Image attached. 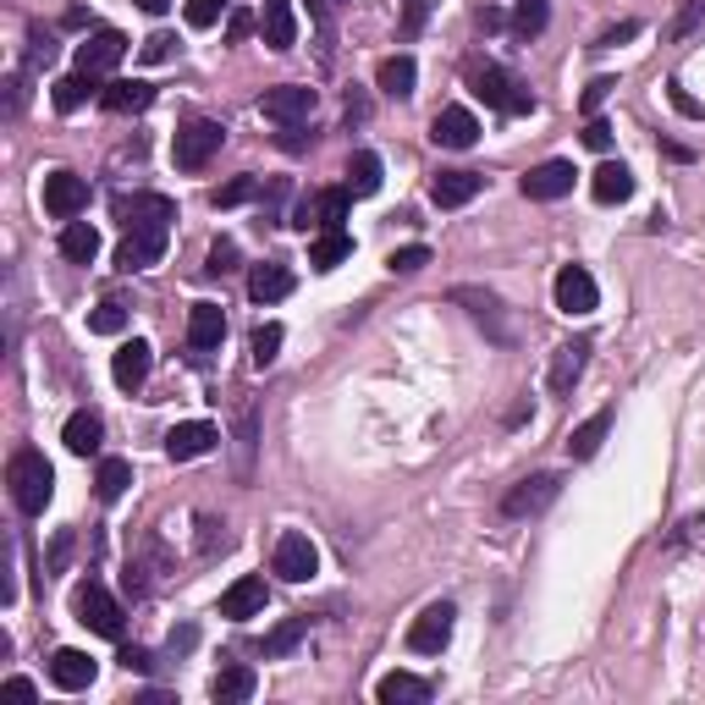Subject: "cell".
Listing matches in <instances>:
<instances>
[{
  "label": "cell",
  "instance_id": "2",
  "mask_svg": "<svg viewBox=\"0 0 705 705\" xmlns=\"http://www.w3.org/2000/svg\"><path fill=\"white\" fill-rule=\"evenodd\" d=\"M72 612H78V623L83 628H94L100 639H122V601L100 584V579H83L78 590H72Z\"/></svg>",
  "mask_w": 705,
  "mask_h": 705
},
{
  "label": "cell",
  "instance_id": "38",
  "mask_svg": "<svg viewBox=\"0 0 705 705\" xmlns=\"http://www.w3.org/2000/svg\"><path fill=\"white\" fill-rule=\"evenodd\" d=\"M127 485H133V463H127V458H100V469H94V491H100V502H122V496H127Z\"/></svg>",
  "mask_w": 705,
  "mask_h": 705
},
{
  "label": "cell",
  "instance_id": "46",
  "mask_svg": "<svg viewBox=\"0 0 705 705\" xmlns=\"http://www.w3.org/2000/svg\"><path fill=\"white\" fill-rule=\"evenodd\" d=\"M700 23H705V0H683V7H678V18H672V29H667V34H672V40H689V34H694Z\"/></svg>",
  "mask_w": 705,
  "mask_h": 705
},
{
  "label": "cell",
  "instance_id": "5",
  "mask_svg": "<svg viewBox=\"0 0 705 705\" xmlns=\"http://www.w3.org/2000/svg\"><path fill=\"white\" fill-rule=\"evenodd\" d=\"M314 105H320V94H314L309 83H281V89H265V94H259V116H265V122H276V127H298V122H309V116H314Z\"/></svg>",
  "mask_w": 705,
  "mask_h": 705
},
{
  "label": "cell",
  "instance_id": "52",
  "mask_svg": "<svg viewBox=\"0 0 705 705\" xmlns=\"http://www.w3.org/2000/svg\"><path fill=\"white\" fill-rule=\"evenodd\" d=\"M430 7H436V0H409V18H403V34H419V29H425V18H430Z\"/></svg>",
  "mask_w": 705,
  "mask_h": 705
},
{
  "label": "cell",
  "instance_id": "9",
  "mask_svg": "<svg viewBox=\"0 0 705 705\" xmlns=\"http://www.w3.org/2000/svg\"><path fill=\"white\" fill-rule=\"evenodd\" d=\"M452 303H463V309L485 325V336H491L496 347H513V325H507V309H502L496 292H485V287H452Z\"/></svg>",
  "mask_w": 705,
  "mask_h": 705
},
{
  "label": "cell",
  "instance_id": "21",
  "mask_svg": "<svg viewBox=\"0 0 705 705\" xmlns=\"http://www.w3.org/2000/svg\"><path fill=\"white\" fill-rule=\"evenodd\" d=\"M584 365H590V342H584V336H579V342H562V347H557V359H551V376H546V381H551V392H557V398H568V392L579 387Z\"/></svg>",
  "mask_w": 705,
  "mask_h": 705
},
{
  "label": "cell",
  "instance_id": "45",
  "mask_svg": "<svg viewBox=\"0 0 705 705\" xmlns=\"http://www.w3.org/2000/svg\"><path fill=\"white\" fill-rule=\"evenodd\" d=\"M89 331H94V336H122V331H127V309H122V303H100V309L89 314Z\"/></svg>",
  "mask_w": 705,
  "mask_h": 705
},
{
  "label": "cell",
  "instance_id": "60",
  "mask_svg": "<svg viewBox=\"0 0 705 705\" xmlns=\"http://www.w3.org/2000/svg\"><path fill=\"white\" fill-rule=\"evenodd\" d=\"M122 661H127V667H138V672H149V667H155V661H149V650H122Z\"/></svg>",
  "mask_w": 705,
  "mask_h": 705
},
{
  "label": "cell",
  "instance_id": "22",
  "mask_svg": "<svg viewBox=\"0 0 705 705\" xmlns=\"http://www.w3.org/2000/svg\"><path fill=\"white\" fill-rule=\"evenodd\" d=\"M100 105H105L111 116H133V111H149V105H155V89H149L144 78H116V83L100 89Z\"/></svg>",
  "mask_w": 705,
  "mask_h": 705
},
{
  "label": "cell",
  "instance_id": "47",
  "mask_svg": "<svg viewBox=\"0 0 705 705\" xmlns=\"http://www.w3.org/2000/svg\"><path fill=\"white\" fill-rule=\"evenodd\" d=\"M232 0H188V29H215Z\"/></svg>",
  "mask_w": 705,
  "mask_h": 705
},
{
  "label": "cell",
  "instance_id": "20",
  "mask_svg": "<svg viewBox=\"0 0 705 705\" xmlns=\"http://www.w3.org/2000/svg\"><path fill=\"white\" fill-rule=\"evenodd\" d=\"M94 672H100V661H94L89 650H72V645H67V650H56V656H51V683H56V689H67V694L89 689V683H94Z\"/></svg>",
  "mask_w": 705,
  "mask_h": 705
},
{
  "label": "cell",
  "instance_id": "34",
  "mask_svg": "<svg viewBox=\"0 0 705 705\" xmlns=\"http://www.w3.org/2000/svg\"><path fill=\"white\" fill-rule=\"evenodd\" d=\"M94 254H100V232H94L89 221H67V226H61V259L94 265Z\"/></svg>",
  "mask_w": 705,
  "mask_h": 705
},
{
  "label": "cell",
  "instance_id": "59",
  "mask_svg": "<svg viewBox=\"0 0 705 705\" xmlns=\"http://www.w3.org/2000/svg\"><path fill=\"white\" fill-rule=\"evenodd\" d=\"M672 105H678V111H683V116H705V111H700V105H694V100H689V94H683V89H678V83H672Z\"/></svg>",
  "mask_w": 705,
  "mask_h": 705
},
{
  "label": "cell",
  "instance_id": "17",
  "mask_svg": "<svg viewBox=\"0 0 705 705\" xmlns=\"http://www.w3.org/2000/svg\"><path fill=\"white\" fill-rule=\"evenodd\" d=\"M149 365H155V347L133 336V342H122V347H116L111 376H116V387H122V392H138V387L149 381Z\"/></svg>",
  "mask_w": 705,
  "mask_h": 705
},
{
  "label": "cell",
  "instance_id": "37",
  "mask_svg": "<svg viewBox=\"0 0 705 705\" xmlns=\"http://www.w3.org/2000/svg\"><path fill=\"white\" fill-rule=\"evenodd\" d=\"M347 193H352V199H370V193H381V155L359 149V155L347 160Z\"/></svg>",
  "mask_w": 705,
  "mask_h": 705
},
{
  "label": "cell",
  "instance_id": "1",
  "mask_svg": "<svg viewBox=\"0 0 705 705\" xmlns=\"http://www.w3.org/2000/svg\"><path fill=\"white\" fill-rule=\"evenodd\" d=\"M7 485H12V502L29 518H40L51 507V496H56V469H51V458L40 447H18L12 463H7Z\"/></svg>",
  "mask_w": 705,
  "mask_h": 705
},
{
  "label": "cell",
  "instance_id": "19",
  "mask_svg": "<svg viewBox=\"0 0 705 705\" xmlns=\"http://www.w3.org/2000/svg\"><path fill=\"white\" fill-rule=\"evenodd\" d=\"M160 573H166V551H160V540H144V546L127 557L122 584H127V595H149V590L160 584Z\"/></svg>",
  "mask_w": 705,
  "mask_h": 705
},
{
  "label": "cell",
  "instance_id": "3",
  "mask_svg": "<svg viewBox=\"0 0 705 705\" xmlns=\"http://www.w3.org/2000/svg\"><path fill=\"white\" fill-rule=\"evenodd\" d=\"M226 144V127L221 122H210V116H193V122H182L177 127V144H171V160H177V171H204L210 160H215V149Z\"/></svg>",
  "mask_w": 705,
  "mask_h": 705
},
{
  "label": "cell",
  "instance_id": "18",
  "mask_svg": "<svg viewBox=\"0 0 705 705\" xmlns=\"http://www.w3.org/2000/svg\"><path fill=\"white\" fill-rule=\"evenodd\" d=\"M573 166L568 160H546V166H535L529 177H524V199H535V204H551V199H562V193H573Z\"/></svg>",
  "mask_w": 705,
  "mask_h": 705
},
{
  "label": "cell",
  "instance_id": "11",
  "mask_svg": "<svg viewBox=\"0 0 705 705\" xmlns=\"http://www.w3.org/2000/svg\"><path fill=\"white\" fill-rule=\"evenodd\" d=\"M551 298H557V309H562V314H595L601 287H595V276H590L584 265H562V270H557V281H551Z\"/></svg>",
  "mask_w": 705,
  "mask_h": 705
},
{
  "label": "cell",
  "instance_id": "4",
  "mask_svg": "<svg viewBox=\"0 0 705 705\" xmlns=\"http://www.w3.org/2000/svg\"><path fill=\"white\" fill-rule=\"evenodd\" d=\"M474 94H480L491 111H502V116H524V111L535 105V100H529V89H524L507 67H491V61H485V67H474Z\"/></svg>",
  "mask_w": 705,
  "mask_h": 705
},
{
  "label": "cell",
  "instance_id": "7",
  "mask_svg": "<svg viewBox=\"0 0 705 705\" xmlns=\"http://www.w3.org/2000/svg\"><path fill=\"white\" fill-rule=\"evenodd\" d=\"M116 215H122V226H127V232H160V237H171L177 204H171L166 193H133V199H122V204H116Z\"/></svg>",
  "mask_w": 705,
  "mask_h": 705
},
{
  "label": "cell",
  "instance_id": "29",
  "mask_svg": "<svg viewBox=\"0 0 705 705\" xmlns=\"http://www.w3.org/2000/svg\"><path fill=\"white\" fill-rule=\"evenodd\" d=\"M414 83H419L414 56H387V61L376 67V89H381L387 100H409V94H414Z\"/></svg>",
  "mask_w": 705,
  "mask_h": 705
},
{
  "label": "cell",
  "instance_id": "16",
  "mask_svg": "<svg viewBox=\"0 0 705 705\" xmlns=\"http://www.w3.org/2000/svg\"><path fill=\"white\" fill-rule=\"evenodd\" d=\"M215 441H221V430L210 419H188V425H177L166 436V452H171V463H193V458L215 452Z\"/></svg>",
  "mask_w": 705,
  "mask_h": 705
},
{
  "label": "cell",
  "instance_id": "58",
  "mask_svg": "<svg viewBox=\"0 0 705 705\" xmlns=\"http://www.w3.org/2000/svg\"><path fill=\"white\" fill-rule=\"evenodd\" d=\"M248 23H254L248 12H232V23H226V40H243V34H248Z\"/></svg>",
  "mask_w": 705,
  "mask_h": 705
},
{
  "label": "cell",
  "instance_id": "62",
  "mask_svg": "<svg viewBox=\"0 0 705 705\" xmlns=\"http://www.w3.org/2000/svg\"><path fill=\"white\" fill-rule=\"evenodd\" d=\"M309 7H314V18H320V23H325V18H331V12H336V7H342V0H309Z\"/></svg>",
  "mask_w": 705,
  "mask_h": 705
},
{
  "label": "cell",
  "instance_id": "51",
  "mask_svg": "<svg viewBox=\"0 0 705 705\" xmlns=\"http://www.w3.org/2000/svg\"><path fill=\"white\" fill-rule=\"evenodd\" d=\"M612 89H617V83H612V78H595V83H590V89H584V100H579V105H584V116H595V111H601V100H606V94H612Z\"/></svg>",
  "mask_w": 705,
  "mask_h": 705
},
{
  "label": "cell",
  "instance_id": "61",
  "mask_svg": "<svg viewBox=\"0 0 705 705\" xmlns=\"http://www.w3.org/2000/svg\"><path fill=\"white\" fill-rule=\"evenodd\" d=\"M7 689H12V694H23V700H34V694H40L29 678H7Z\"/></svg>",
  "mask_w": 705,
  "mask_h": 705
},
{
  "label": "cell",
  "instance_id": "48",
  "mask_svg": "<svg viewBox=\"0 0 705 705\" xmlns=\"http://www.w3.org/2000/svg\"><path fill=\"white\" fill-rule=\"evenodd\" d=\"M23 100H29V67H18V72L7 78V122L23 116Z\"/></svg>",
  "mask_w": 705,
  "mask_h": 705
},
{
  "label": "cell",
  "instance_id": "50",
  "mask_svg": "<svg viewBox=\"0 0 705 705\" xmlns=\"http://www.w3.org/2000/svg\"><path fill=\"white\" fill-rule=\"evenodd\" d=\"M204 270H210V276H232V270H237V243L221 237V243L210 248V265H204Z\"/></svg>",
  "mask_w": 705,
  "mask_h": 705
},
{
  "label": "cell",
  "instance_id": "39",
  "mask_svg": "<svg viewBox=\"0 0 705 705\" xmlns=\"http://www.w3.org/2000/svg\"><path fill=\"white\" fill-rule=\"evenodd\" d=\"M347 254H352V237H347V232H320V237L309 243V265H314V270H336Z\"/></svg>",
  "mask_w": 705,
  "mask_h": 705
},
{
  "label": "cell",
  "instance_id": "31",
  "mask_svg": "<svg viewBox=\"0 0 705 705\" xmlns=\"http://www.w3.org/2000/svg\"><path fill=\"white\" fill-rule=\"evenodd\" d=\"M376 700H381V705H425V700H430V683L414 678V672H387V678L376 683Z\"/></svg>",
  "mask_w": 705,
  "mask_h": 705
},
{
  "label": "cell",
  "instance_id": "30",
  "mask_svg": "<svg viewBox=\"0 0 705 705\" xmlns=\"http://www.w3.org/2000/svg\"><path fill=\"white\" fill-rule=\"evenodd\" d=\"M248 292H254V303H281V298L292 292V270H287L281 259H265V265H254Z\"/></svg>",
  "mask_w": 705,
  "mask_h": 705
},
{
  "label": "cell",
  "instance_id": "25",
  "mask_svg": "<svg viewBox=\"0 0 705 705\" xmlns=\"http://www.w3.org/2000/svg\"><path fill=\"white\" fill-rule=\"evenodd\" d=\"M61 441H67V452L94 458V452H100V441H105V419H100L94 409H78V414L61 425Z\"/></svg>",
  "mask_w": 705,
  "mask_h": 705
},
{
  "label": "cell",
  "instance_id": "41",
  "mask_svg": "<svg viewBox=\"0 0 705 705\" xmlns=\"http://www.w3.org/2000/svg\"><path fill=\"white\" fill-rule=\"evenodd\" d=\"M546 23H551V7H546V0H518V12L507 18V29H513L518 40H535Z\"/></svg>",
  "mask_w": 705,
  "mask_h": 705
},
{
  "label": "cell",
  "instance_id": "43",
  "mask_svg": "<svg viewBox=\"0 0 705 705\" xmlns=\"http://www.w3.org/2000/svg\"><path fill=\"white\" fill-rule=\"evenodd\" d=\"M281 336H287V331H281L276 320L254 331V342H248V359H254L259 370H265V365H276V352H281Z\"/></svg>",
  "mask_w": 705,
  "mask_h": 705
},
{
  "label": "cell",
  "instance_id": "56",
  "mask_svg": "<svg viewBox=\"0 0 705 705\" xmlns=\"http://www.w3.org/2000/svg\"><path fill=\"white\" fill-rule=\"evenodd\" d=\"M474 23H480L485 34H502V29H507V18H502L496 7H480V18H474Z\"/></svg>",
  "mask_w": 705,
  "mask_h": 705
},
{
  "label": "cell",
  "instance_id": "53",
  "mask_svg": "<svg viewBox=\"0 0 705 705\" xmlns=\"http://www.w3.org/2000/svg\"><path fill=\"white\" fill-rule=\"evenodd\" d=\"M639 34V23H617V29H606L601 40H595V51H612V45H623V40H634Z\"/></svg>",
  "mask_w": 705,
  "mask_h": 705
},
{
  "label": "cell",
  "instance_id": "42",
  "mask_svg": "<svg viewBox=\"0 0 705 705\" xmlns=\"http://www.w3.org/2000/svg\"><path fill=\"white\" fill-rule=\"evenodd\" d=\"M303 634H309V617H287L281 628L265 634V656H292L303 645Z\"/></svg>",
  "mask_w": 705,
  "mask_h": 705
},
{
  "label": "cell",
  "instance_id": "44",
  "mask_svg": "<svg viewBox=\"0 0 705 705\" xmlns=\"http://www.w3.org/2000/svg\"><path fill=\"white\" fill-rule=\"evenodd\" d=\"M248 199H259V177H232L226 188H215V210H237Z\"/></svg>",
  "mask_w": 705,
  "mask_h": 705
},
{
  "label": "cell",
  "instance_id": "33",
  "mask_svg": "<svg viewBox=\"0 0 705 705\" xmlns=\"http://www.w3.org/2000/svg\"><path fill=\"white\" fill-rule=\"evenodd\" d=\"M590 193H595V204H623V199H634V171L617 166V160H606V166L595 171Z\"/></svg>",
  "mask_w": 705,
  "mask_h": 705
},
{
  "label": "cell",
  "instance_id": "6",
  "mask_svg": "<svg viewBox=\"0 0 705 705\" xmlns=\"http://www.w3.org/2000/svg\"><path fill=\"white\" fill-rule=\"evenodd\" d=\"M452 623H458V606H452V601L425 606V612L414 617V628H409V650H414V656H441V650L452 645Z\"/></svg>",
  "mask_w": 705,
  "mask_h": 705
},
{
  "label": "cell",
  "instance_id": "49",
  "mask_svg": "<svg viewBox=\"0 0 705 705\" xmlns=\"http://www.w3.org/2000/svg\"><path fill=\"white\" fill-rule=\"evenodd\" d=\"M425 265H430V248H425V243H409V248L392 254V270H398V276H414V270H425Z\"/></svg>",
  "mask_w": 705,
  "mask_h": 705
},
{
  "label": "cell",
  "instance_id": "13",
  "mask_svg": "<svg viewBox=\"0 0 705 705\" xmlns=\"http://www.w3.org/2000/svg\"><path fill=\"white\" fill-rule=\"evenodd\" d=\"M127 56V40L116 34V29H100V34H89L83 45H78V72H94V78H105L116 61Z\"/></svg>",
  "mask_w": 705,
  "mask_h": 705
},
{
  "label": "cell",
  "instance_id": "15",
  "mask_svg": "<svg viewBox=\"0 0 705 705\" xmlns=\"http://www.w3.org/2000/svg\"><path fill=\"white\" fill-rule=\"evenodd\" d=\"M347 204H352V193H347V188H325L314 204H298L292 226H303V232H309V221H314L320 232H342V221H347Z\"/></svg>",
  "mask_w": 705,
  "mask_h": 705
},
{
  "label": "cell",
  "instance_id": "28",
  "mask_svg": "<svg viewBox=\"0 0 705 705\" xmlns=\"http://www.w3.org/2000/svg\"><path fill=\"white\" fill-rule=\"evenodd\" d=\"M254 689H259V678L243 661H232V667H221L210 678V700H221V705H243V700H254Z\"/></svg>",
  "mask_w": 705,
  "mask_h": 705
},
{
  "label": "cell",
  "instance_id": "12",
  "mask_svg": "<svg viewBox=\"0 0 705 705\" xmlns=\"http://www.w3.org/2000/svg\"><path fill=\"white\" fill-rule=\"evenodd\" d=\"M45 210H51L56 221H78V215L89 210V182H83L78 171H51V177H45Z\"/></svg>",
  "mask_w": 705,
  "mask_h": 705
},
{
  "label": "cell",
  "instance_id": "35",
  "mask_svg": "<svg viewBox=\"0 0 705 705\" xmlns=\"http://www.w3.org/2000/svg\"><path fill=\"white\" fill-rule=\"evenodd\" d=\"M606 430H612V409L590 414V419L568 436V458H579V463H584V458H595V452H601V441H606Z\"/></svg>",
  "mask_w": 705,
  "mask_h": 705
},
{
  "label": "cell",
  "instance_id": "54",
  "mask_svg": "<svg viewBox=\"0 0 705 705\" xmlns=\"http://www.w3.org/2000/svg\"><path fill=\"white\" fill-rule=\"evenodd\" d=\"M584 144H590V149H612V127H606L601 116H590V127H584Z\"/></svg>",
  "mask_w": 705,
  "mask_h": 705
},
{
  "label": "cell",
  "instance_id": "55",
  "mask_svg": "<svg viewBox=\"0 0 705 705\" xmlns=\"http://www.w3.org/2000/svg\"><path fill=\"white\" fill-rule=\"evenodd\" d=\"M67 557H72V535L61 529V535H56V546H51V573H61V568H67Z\"/></svg>",
  "mask_w": 705,
  "mask_h": 705
},
{
  "label": "cell",
  "instance_id": "27",
  "mask_svg": "<svg viewBox=\"0 0 705 705\" xmlns=\"http://www.w3.org/2000/svg\"><path fill=\"white\" fill-rule=\"evenodd\" d=\"M160 254H166V237L160 232H127L122 248H116V270H127V276L133 270H149Z\"/></svg>",
  "mask_w": 705,
  "mask_h": 705
},
{
  "label": "cell",
  "instance_id": "14",
  "mask_svg": "<svg viewBox=\"0 0 705 705\" xmlns=\"http://www.w3.org/2000/svg\"><path fill=\"white\" fill-rule=\"evenodd\" d=\"M430 138H436L441 149H474V138H480V122H474V111H469V105H447V111H436V122H430Z\"/></svg>",
  "mask_w": 705,
  "mask_h": 705
},
{
  "label": "cell",
  "instance_id": "36",
  "mask_svg": "<svg viewBox=\"0 0 705 705\" xmlns=\"http://www.w3.org/2000/svg\"><path fill=\"white\" fill-rule=\"evenodd\" d=\"M254 452H259V409H237V480H254Z\"/></svg>",
  "mask_w": 705,
  "mask_h": 705
},
{
  "label": "cell",
  "instance_id": "40",
  "mask_svg": "<svg viewBox=\"0 0 705 705\" xmlns=\"http://www.w3.org/2000/svg\"><path fill=\"white\" fill-rule=\"evenodd\" d=\"M94 83H100L94 72H72V78H61V83H56V94H51V100H56V111H78L89 94H100Z\"/></svg>",
  "mask_w": 705,
  "mask_h": 705
},
{
  "label": "cell",
  "instance_id": "63",
  "mask_svg": "<svg viewBox=\"0 0 705 705\" xmlns=\"http://www.w3.org/2000/svg\"><path fill=\"white\" fill-rule=\"evenodd\" d=\"M138 7H144L149 18H160V12H171V0H138Z\"/></svg>",
  "mask_w": 705,
  "mask_h": 705
},
{
  "label": "cell",
  "instance_id": "10",
  "mask_svg": "<svg viewBox=\"0 0 705 705\" xmlns=\"http://www.w3.org/2000/svg\"><path fill=\"white\" fill-rule=\"evenodd\" d=\"M270 568H276L287 584H303V579H314V573H320V551H314V540H309V535L287 529V535L276 540V551H270Z\"/></svg>",
  "mask_w": 705,
  "mask_h": 705
},
{
  "label": "cell",
  "instance_id": "8",
  "mask_svg": "<svg viewBox=\"0 0 705 705\" xmlns=\"http://www.w3.org/2000/svg\"><path fill=\"white\" fill-rule=\"evenodd\" d=\"M557 496H562V474H529V480H518V485L502 496V513H507V518H540Z\"/></svg>",
  "mask_w": 705,
  "mask_h": 705
},
{
  "label": "cell",
  "instance_id": "26",
  "mask_svg": "<svg viewBox=\"0 0 705 705\" xmlns=\"http://www.w3.org/2000/svg\"><path fill=\"white\" fill-rule=\"evenodd\" d=\"M259 34L270 51H292L298 45V18H292V0H265L259 12Z\"/></svg>",
  "mask_w": 705,
  "mask_h": 705
},
{
  "label": "cell",
  "instance_id": "32",
  "mask_svg": "<svg viewBox=\"0 0 705 705\" xmlns=\"http://www.w3.org/2000/svg\"><path fill=\"white\" fill-rule=\"evenodd\" d=\"M474 193H480V177H474V171H441V177L430 182V199H436L441 210H463Z\"/></svg>",
  "mask_w": 705,
  "mask_h": 705
},
{
  "label": "cell",
  "instance_id": "57",
  "mask_svg": "<svg viewBox=\"0 0 705 705\" xmlns=\"http://www.w3.org/2000/svg\"><path fill=\"white\" fill-rule=\"evenodd\" d=\"M144 56H149V61H166V56H171V40H166V34H149V40H144Z\"/></svg>",
  "mask_w": 705,
  "mask_h": 705
},
{
  "label": "cell",
  "instance_id": "23",
  "mask_svg": "<svg viewBox=\"0 0 705 705\" xmlns=\"http://www.w3.org/2000/svg\"><path fill=\"white\" fill-rule=\"evenodd\" d=\"M265 601H270V590H265V579H237L226 595H221V617H232V623H248V617H259L265 612Z\"/></svg>",
  "mask_w": 705,
  "mask_h": 705
},
{
  "label": "cell",
  "instance_id": "24",
  "mask_svg": "<svg viewBox=\"0 0 705 705\" xmlns=\"http://www.w3.org/2000/svg\"><path fill=\"white\" fill-rule=\"evenodd\" d=\"M221 336H226L221 303H193V309H188V347H193V352H210V347H221Z\"/></svg>",
  "mask_w": 705,
  "mask_h": 705
}]
</instances>
